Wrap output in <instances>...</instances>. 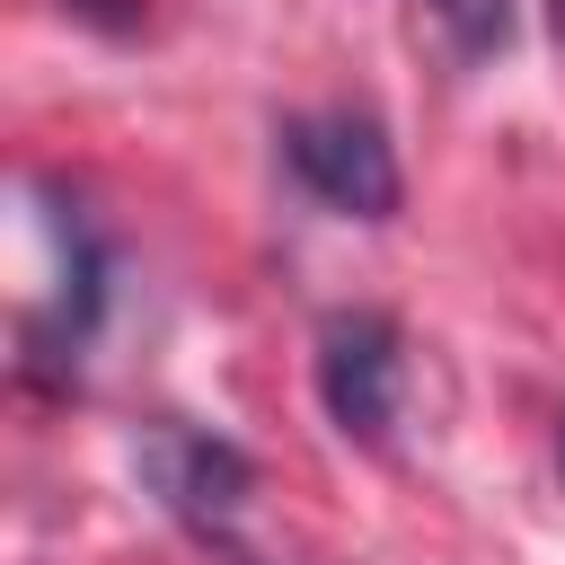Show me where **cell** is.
<instances>
[{"label": "cell", "instance_id": "obj_2", "mask_svg": "<svg viewBox=\"0 0 565 565\" xmlns=\"http://www.w3.org/2000/svg\"><path fill=\"white\" fill-rule=\"evenodd\" d=\"M406 388V335L380 309H335L318 327V406L344 441H388Z\"/></svg>", "mask_w": 565, "mask_h": 565}, {"label": "cell", "instance_id": "obj_3", "mask_svg": "<svg viewBox=\"0 0 565 565\" xmlns=\"http://www.w3.org/2000/svg\"><path fill=\"white\" fill-rule=\"evenodd\" d=\"M141 477H150V494H159L194 539H230L238 512H247V494H256L247 450L221 441V433H203V424H150V433H141Z\"/></svg>", "mask_w": 565, "mask_h": 565}, {"label": "cell", "instance_id": "obj_4", "mask_svg": "<svg viewBox=\"0 0 565 565\" xmlns=\"http://www.w3.org/2000/svg\"><path fill=\"white\" fill-rule=\"evenodd\" d=\"M433 18H441V35H450L468 62H486V53L512 44V0H433Z\"/></svg>", "mask_w": 565, "mask_h": 565}, {"label": "cell", "instance_id": "obj_5", "mask_svg": "<svg viewBox=\"0 0 565 565\" xmlns=\"http://www.w3.org/2000/svg\"><path fill=\"white\" fill-rule=\"evenodd\" d=\"M62 9H71V18H88L97 35H132V26L150 18V0H62Z\"/></svg>", "mask_w": 565, "mask_h": 565}, {"label": "cell", "instance_id": "obj_1", "mask_svg": "<svg viewBox=\"0 0 565 565\" xmlns=\"http://www.w3.org/2000/svg\"><path fill=\"white\" fill-rule=\"evenodd\" d=\"M274 141H282V168H291L327 212H344V221H388V212H397V194H406L388 132H380L371 115H353V106L282 115V132H274Z\"/></svg>", "mask_w": 565, "mask_h": 565}, {"label": "cell", "instance_id": "obj_6", "mask_svg": "<svg viewBox=\"0 0 565 565\" xmlns=\"http://www.w3.org/2000/svg\"><path fill=\"white\" fill-rule=\"evenodd\" d=\"M547 18H556V44H565V0H547Z\"/></svg>", "mask_w": 565, "mask_h": 565}]
</instances>
